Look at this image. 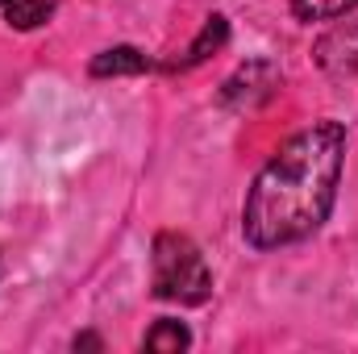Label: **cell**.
I'll list each match as a JSON object with an SVG mask.
<instances>
[{"label":"cell","instance_id":"cell-1","mask_svg":"<svg viewBox=\"0 0 358 354\" xmlns=\"http://www.w3.org/2000/svg\"><path fill=\"white\" fill-rule=\"evenodd\" d=\"M346 159L342 121H317L292 134L255 176L242 204V234L255 250L292 246L317 234L338 200Z\"/></svg>","mask_w":358,"mask_h":354},{"label":"cell","instance_id":"cell-2","mask_svg":"<svg viewBox=\"0 0 358 354\" xmlns=\"http://www.w3.org/2000/svg\"><path fill=\"white\" fill-rule=\"evenodd\" d=\"M150 271H155V296H163V300L204 304L213 292L208 263L187 234H159L155 255H150Z\"/></svg>","mask_w":358,"mask_h":354},{"label":"cell","instance_id":"cell-3","mask_svg":"<svg viewBox=\"0 0 358 354\" xmlns=\"http://www.w3.org/2000/svg\"><path fill=\"white\" fill-rule=\"evenodd\" d=\"M317 63L329 76H355L358 71V21L334 25L321 42H317Z\"/></svg>","mask_w":358,"mask_h":354},{"label":"cell","instance_id":"cell-4","mask_svg":"<svg viewBox=\"0 0 358 354\" xmlns=\"http://www.w3.org/2000/svg\"><path fill=\"white\" fill-rule=\"evenodd\" d=\"M267 67H271V63H263V59H259V63H246V67H242L234 80H225L221 100H225V104H234V108H250V104L267 100L271 88L279 84V76H271V80H263V84H259V76H263Z\"/></svg>","mask_w":358,"mask_h":354},{"label":"cell","instance_id":"cell-5","mask_svg":"<svg viewBox=\"0 0 358 354\" xmlns=\"http://www.w3.org/2000/svg\"><path fill=\"white\" fill-rule=\"evenodd\" d=\"M55 8H59V0H0L4 21L17 25V29H38V25H46V21L55 17Z\"/></svg>","mask_w":358,"mask_h":354},{"label":"cell","instance_id":"cell-6","mask_svg":"<svg viewBox=\"0 0 358 354\" xmlns=\"http://www.w3.org/2000/svg\"><path fill=\"white\" fill-rule=\"evenodd\" d=\"M146 67H150L146 55L134 50V46H117V50H104V55L92 59V76H138Z\"/></svg>","mask_w":358,"mask_h":354},{"label":"cell","instance_id":"cell-7","mask_svg":"<svg viewBox=\"0 0 358 354\" xmlns=\"http://www.w3.org/2000/svg\"><path fill=\"white\" fill-rule=\"evenodd\" d=\"M225 38H229V25H225V17H208V25H204V29H200V38L187 46V55L179 59V67H196V63H204V59H208V55H213V50H217Z\"/></svg>","mask_w":358,"mask_h":354},{"label":"cell","instance_id":"cell-8","mask_svg":"<svg viewBox=\"0 0 358 354\" xmlns=\"http://www.w3.org/2000/svg\"><path fill=\"white\" fill-rule=\"evenodd\" d=\"M187 342H192V334H187L179 321H159V325L142 338V346H146V351H163V354L187 351Z\"/></svg>","mask_w":358,"mask_h":354},{"label":"cell","instance_id":"cell-9","mask_svg":"<svg viewBox=\"0 0 358 354\" xmlns=\"http://www.w3.org/2000/svg\"><path fill=\"white\" fill-rule=\"evenodd\" d=\"M358 0H292V13L300 21H334V17H346Z\"/></svg>","mask_w":358,"mask_h":354}]
</instances>
